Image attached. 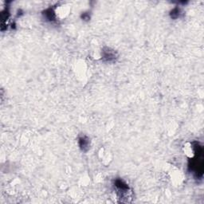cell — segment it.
<instances>
[{"label": "cell", "instance_id": "obj_2", "mask_svg": "<svg viewBox=\"0 0 204 204\" xmlns=\"http://www.w3.org/2000/svg\"><path fill=\"white\" fill-rule=\"evenodd\" d=\"M103 58L106 59V61L110 62L112 60H114L116 58V54L113 52V50H110V49H107L106 51H103Z\"/></svg>", "mask_w": 204, "mask_h": 204}, {"label": "cell", "instance_id": "obj_1", "mask_svg": "<svg viewBox=\"0 0 204 204\" xmlns=\"http://www.w3.org/2000/svg\"><path fill=\"white\" fill-rule=\"evenodd\" d=\"M79 146L83 151H86L89 146V140L86 137H82L79 138Z\"/></svg>", "mask_w": 204, "mask_h": 204}]
</instances>
